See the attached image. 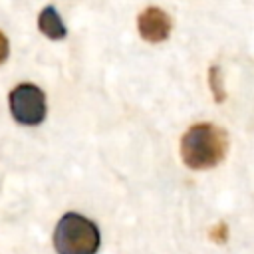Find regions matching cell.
<instances>
[{
	"mask_svg": "<svg viewBox=\"0 0 254 254\" xmlns=\"http://www.w3.org/2000/svg\"><path fill=\"white\" fill-rule=\"evenodd\" d=\"M228 151V135L214 123H196L181 139L183 163L192 171L216 167Z\"/></svg>",
	"mask_w": 254,
	"mask_h": 254,
	"instance_id": "6da1fadb",
	"label": "cell"
},
{
	"mask_svg": "<svg viewBox=\"0 0 254 254\" xmlns=\"http://www.w3.org/2000/svg\"><path fill=\"white\" fill-rule=\"evenodd\" d=\"M99 240L95 222L77 212L64 214L54 230V248L58 254H95Z\"/></svg>",
	"mask_w": 254,
	"mask_h": 254,
	"instance_id": "7a4b0ae2",
	"label": "cell"
},
{
	"mask_svg": "<svg viewBox=\"0 0 254 254\" xmlns=\"http://www.w3.org/2000/svg\"><path fill=\"white\" fill-rule=\"evenodd\" d=\"M12 117L22 125H40L46 117V95L38 85L20 83L10 91Z\"/></svg>",
	"mask_w": 254,
	"mask_h": 254,
	"instance_id": "3957f363",
	"label": "cell"
},
{
	"mask_svg": "<svg viewBox=\"0 0 254 254\" xmlns=\"http://www.w3.org/2000/svg\"><path fill=\"white\" fill-rule=\"evenodd\" d=\"M137 26H139L141 38L145 42H151V44L165 42L169 38V34H171V18H169V14L165 10H161L157 6L145 8L139 14Z\"/></svg>",
	"mask_w": 254,
	"mask_h": 254,
	"instance_id": "277c9868",
	"label": "cell"
},
{
	"mask_svg": "<svg viewBox=\"0 0 254 254\" xmlns=\"http://www.w3.org/2000/svg\"><path fill=\"white\" fill-rule=\"evenodd\" d=\"M38 28L50 40H64L65 34H67L62 18H60V14L56 12L54 6H46L40 12V16H38Z\"/></svg>",
	"mask_w": 254,
	"mask_h": 254,
	"instance_id": "5b68a950",
	"label": "cell"
},
{
	"mask_svg": "<svg viewBox=\"0 0 254 254\" xmlns=\"http://www.w3.org/2000/svg\"><path fill=\"white\" fill-rule=\"evenodd\" d=\"M208 83H210V91H212L214 101L222 103L226 99V91H224V85H222V75H220V67L218 65H212L208 69Z\"/></svg>",
	"mask_w": 254,
	"mask_h": 254,
	"instance_id": "8992f818",
	"label": "cell"
},
{
	"mask_svg": "<svg viewBox=\"0 0 254 254\" xmlns=\"http://www.w3.org/2000/svg\"><path fill=\"white\" fill-rule=\"evenodd\" d=\"M210 236H212V240H216V242H224L226 236H228V228H226V224H224V222H218V224L212 228Z\"/></svg>",
	"mask_w": 254,
	"mask_h": 254,
	"instance_id": "52a82bcc",
	"label": "cell"
},
{
	"mask_svg": "<svg viewBox=\"0 0 254 254\" xmlns=\"http://www.w3.org/2000/svg\"><path fill=\"white\" fill-rule=\"evenodd\" d=\"M8 54H10V44H8V38L4 36V32L0 30V64L6 62Z\"/></svg>",
	"mask_w": 254,
	"mask_h": 254,
	"instance_id": "ba28073f",
	"label": "cell"
}]
</instances>
